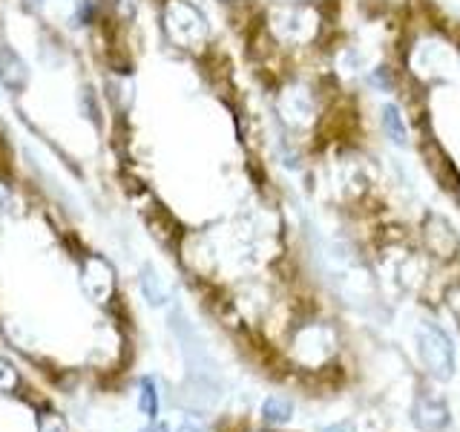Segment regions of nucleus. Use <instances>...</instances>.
I'll list each match as a JSON object with an SVG mask.
<instances>
[{"label":"nucleus","mask_w":460,"mask_h":432,"mask_svg":"<svg viewBox=\"0 0 460 432\" xmlns=\"http://www.w3.org/2000/svg\"><path fill=\"white\" fill-rule=\"evenodd\" d=\"M268 23L277 40L302 47V43H311L316 32H320V12L311 4H305V0H299V4H282L270 9Z\"/></svg>","instance_id":"1"},{"label":"nucleus","mask_w":460,"mask_h":432,"mask_svg":"<svg viewBox=\"0 0 460 432\" xmlns=\"http://www.w3.org/2000/svg\"><path fill=\"white\" fill-rule=\"evenodd\" d=\"M164 29L170 40L181 50H199L208 40V21L187 0H170L164 6Z\"/></svg>","instance_id":"2"},{"label":"nucleus","mask_w":460,"mask_h":432,"mask_svg":"<svg viewBox=\"0 0 460 432\" xmlns=\"http://www.w3.org/2000/svg\"><path fill=\"white\" fill-rule=\"evenodd\" d=\"M417 352H420L423 366L435 381H449L455 374V349L452 340L443 335L438 326L420 323L417 326Z\"/></svg>","instance_id":"3"},{"label":"nucleus","mask_w":460,"mask_h":432,"mask_svg":"<svg viewBox=\"0 0 460 432\" xmlns=\"http://www.w3.org/2000/svg\"><path fill=\"white\" fill-rule=\"evenodd\" d=\"M411 421L420 432H443L449 427V403H446L440 395L423 389V392L414 398Z\"/></svg>","instance_id":"4"},{"label":"nucleus","mask_w":460,"mask_h":432,"mask_svg":"<svg viewBox=\"0 0 460 432\" xmlns=\"http://www.w3.org/2000/svg\"><path fill=\"white\" fill-rule=\"evenodd\" d=\"M423 242H426V248L440 259H452L460 248L455 228L438 213H429L423 220Z\"/></svg>","instance_id":"5"},{"label":"nucleus","mask_w":460,"mask_h":432,"mask_svg":"<svg viewBox=\"0 0 460 432\" xmlns=\"http://www.w3.org/2000/svg\"><path fill=\"white\" fill-rule=\"evenodd\" d=\"M84 292L98 302H107L115 292V274L101 256H90L84 263Z\"/></svg>","instance_id":"6"},{"label":"nucleus","mask_w":460,"mask_h":432,"mask_svg":"<svg viewBox=\"0 0 460 432\" xmlns=\"http://www.w3.org/2000/svg\"><path fill=\"white\" fill-rule=\"evenodd\" d=\"M26 81H29V69L23 58L12 47H0V84L12 93H23Z\"/></svg>","instance_id":"7"},{"label":"nucleus","mask_w":460,"mask_h":432,"mask_svg":"<svg viewBox=\"0 0 460 432\" xmlns=\"http://www.w3.org/2000/svg\"><path fill=\"white\" fill-rule=\"evenodd\" d=\"M279 110L285 115V122H291L296 127L305 124V119L314 112V104H311V95L305 86H288V90L282 93L279 98Z\"/></svg>","instance_id":"8"},{"label":"nucleus","mask_w":460,"mask_h":432,"mask_svg":"<svg viewBox=\"0 0 460 432\" xmlns=\"http://www.w3.org/2000/svg\"><path fill=\"white\" fill-rule=\"evenodd\" d=\"M141 292H144V300H147L150 306H164V302L170 300L167 285L162 283V277H158L153 266L141 268Z\"/></svg>","instance_id":"9"},{"label":"nucleus","mask_w":460,"mask_h":432,"mask_svg":"<svg viewBox=\"0 0 460 432\" xmlns=\"http://www.w3.org/2000/svg\"><path fill=\"white\" fill-rule=\"evenodd\" d=\"M380 112H383V115H380V122H383L385 136L392 139L394 144H400V148H406V144H409V127H406V122H402L400 110H397L394 104H385Z\"/></svg>","instance_id":"10"},{"label":"nucleus","mask_w":460,"mask_h":432,"mask_svg":"<svg viewBox=\"0 0 460 432\" xmlns=\"http://www.w3.org/2000/svg\"><path fill=\"white\" fill-rule=\"evenodd\" d=\"M291 412H294L291 400L282 398V395H270L262 407V415H265L268 424H288L291 421Z\"/></svg>","instance_id":"11"},{"label":"nucleus","mask_w":460,"mask_h":432,"mask_svg":"<svg viewBox=\"0 0 460 432\" xmlns=\"http://www.w3.org/2000/svg\"><path fill=\"white\" fill-rule=\"evenodd\" d=\"M141 410H144V415H150V418L158 412V392H155V383L150 378L141 381Z\"/></svg>","instance_id":"12"},{"label":"nucleus","mask_w":460,"mask_h":432,"mask_svg":"<svg viewBox=\"0 0 460 432\" xmlns=\"http://www.w3.org/2000/svg\"><path fill=\"white\" fill-rule=\"evenodd\" d=\"M81 110H84L86 119L98 124V115H101V112H98V101H95V95H93L90 86H84V90H81Z\"/></svg>","instance_id":"13"},{"label":"nucleus","mask_w":460,"mask_h":432,"mask_svg":"<svg viewBox=\"0 0 460 432\" xmlns=\"http://www.w3.org/2000/svg\"><path fill=\"white\" fill-rule=\"evenodd\" d=\"M14 386H18V374H14V369L6 364V360H0V389H4V392H12Z\"/></svg>","instance_id":"14"},{"label":"nucleus","mask_w":460,"mask_h":432,"mask_svg":"<svg viewBox=\"0 0 460 432\" xmlns=\"http://www.w3.org/2000/svg\"><path fill=\"white\" fill-rule=\"evenodd\" d=\"M446 306H449V311L455 314V320L460 326V283L446 288Z\"/></svg>","instance_id":"15"},{"label":"nucleus","mask_w":460,"mask_h":432,"mask_svg":"<svg viewBox=\"0 0 460 432\" xmlns=\"http://www.w3.org/2000/svg\"><path fill=\"white\" fill-rule=\"evenodd\" d=\"M371 84L377 86V90H383V93H388L392 90V81H388V69L385 67H377L371 72Z\"/></svg>","instance_id":"16"},{"label":"nucleus","mask_w":460,"mask_h":432,"mask_svg":"<svg viewBox=\"0 0 460 432\" xmlns=\"http://www.w3.org/2000/svg\"><path fill=\"white\" fill-rule=\"evenodd\" d=\"M40 432H66V427H64V421L58 415H47L40 421Z\"/></svg>","instance_id":"17"},{"label":"nucleus","mask_w":460,"mask_h":432,"mask_svg":"<svg viewBox=\"0 0 460 432\" xmlns=\"http://www.w3.org/2000/svg\"><path fill=\"white\" fill-rule=\"evenodd\" d=\"M323 432H357V429H354L351 424H345V421H342V424H331V427L323 429Z\"/></svg>","instance_id":"18"},{"label":"nucleus","mask_w":460,"mask_h":432,"mask_svg":"<svg viewBox=\"0 0 460 432\" xmlns=\"http://www.w3.org/2000/svg\"><path fill=\"white\" fill-rule=\"evenodd\" d=\"M144 432H170V429H167V424H150Z\"/></svg>","instance_id":"19"},{"label":"nucleus","mask_w":460,"mask_h":432,"mask_svg":"<svg viewBox=\"0 0 460 432\" xmlns=\"http://www.w3.org/2000/svg\"><path fill=\"white\" fill-rule=\"evenodd\" d=\"M179 432H201V427H199V424H193V421H187Z\"/></svg>","instance_id":"20"},{"label":"nucleus","mask_w":460,"mask_h":432,"mask_svg":"<svg viewBox=\"0 0 460 432\" xmlns=\"http://www.w3.org/2000/svg\"><path fill=\"white\" fill-rule=\"evenodd\" d=\"M35 4H40V0H35Z\"/></svg>","instance_id":"21"},{"label":"nucleus","mask_w":460,"mask_h":432,"mask_svg":"<svg viewBox=\"0 0 460 432\" xmlns=\"http://www.w3.org/2000/svg\"><path fill=\"white\" fill-rule=\"evenodd\" d=\"M230 4H234V0H230Z\"/></svg>","instance_id":"22"}]
</instances>
